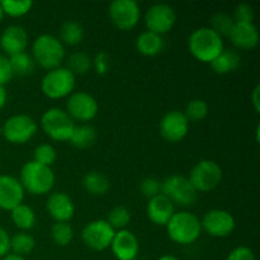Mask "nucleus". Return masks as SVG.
Here are the masks:
<instances>
[{
	"mask_svg": "<svg viewBox=\"0 0 260 260\" xmlns=\"http://www.w3.org/2000/svg\"><path fill=\"white\" fill-rule=\"evenodd\" d=\"M189 51L198 61L210 63L223 51V41L220 35L210 27L193 30L188 41Z\"/></svg>",
	"mask_w": 260,
	"mask_h": 260,
	"instance_id": "f257e3e1",
	"label": "nucleus"
},
{
	"mask_svg": "<svg viewBox=\"0 0 260 260\" xmlns=\"http://www.w3.org/2000/svg\"><path fill=\"white\" fill-rule=\"evenodd\" d=\"M19 182L23 189L30 194H47L55 185V173L50 167L30 160L22 167Z\"/></svg>",
	"mask_w": 260,
	"mask_h": 260,
	"instance_id": "f03ea898",
	"label": "nucleus"
},
{
	"mask_svg": "<svg viewBox=\"0 0 260 260\" xmlns=\"http://www.w3.org/2000/svg\"><path fill=\"white\" fill-rule=\"evenodd\" d=\"M32 57L36 63L50 71L60 68L65 58V47L57 37L52 35H41L32 45Z\"/></svg>",
	"mask_w": 260,
	"mask_h": 260,
	"instance_id": "7ed1b4c3",
	"label": "nucleus"
},
{
	"mask_svg": "<svg viewBox=\"0 0 260 260\" xmlns=\"http://www.w3.org/2000/svg\"><path fill=\"white\" fill-rule=\"evenodd\" d=\"M167 231L172 241L180 245H189L197 241L202 233L201 220L187 211L174 212L167 223Z\"/></svg>",
	"mask_w": 260,
	"mask_h": 260,
	"instance_id": "20e7f679",
	"label": "nucleus"
},
{
	"mask_svg": "<svg viewBox=\"0 0 260 260\" xmlns=\"http://www.w3.org/2000/svg\"><path fill=\"white\" fill-rule=\"evenodd\" d=\"M76 76L66 68H56L46 73L41 81V90L47 98L61 99L74 93Z\"/></svg>",
	"mask_w": 260,
	"mask_h": 260,
	"instance_id": "39448f33",
	"label": "nucleus"
},
{
	"mask_svg": "<svg viewBox=\"0 0 260 260\" xmlns=\"http://www.w3.org/2000/svg\"><path fill=\"white\" fill-rule=\"evenodd\" d=\"M41 127L50 139L55 141H69L75 129V122L60 108H50L41 117Z\"/></svg>",
	"mask_w": 260,
	"mask_h": 260,
	"instance_id": "423d86ee",
	"label": "nucleus"
},
{
	"mask_svg": "<svg viewBox=\"0 0 260 260\" xmlns=\"http://www.w3.org/2000/svg\"><path fill=\"white\" fill-rule=\"evenodd\" d=\"M222 168L213 160H201L189 173V182L197 192H210L222 182Z\"/></svg>",
	"mask_w": 260,
	"mask_h": 260,
	"instance_id": "0eeeda50",
	"label": "nucleus"
},
{
	"mask_svg": "<svg viewBox=\"0 0 260 260\" xmlns=\"http://www.w3.org/2000/svg\"><path fill=\"white\" fill-rule=\"evenodd\" d=\"M2 132L7 141L22 145L33 139L37 134V123L27 114H15L4 122Z\"/></svg>",
	"mask_w": 260,
	"mask_h": 260,
	"instance_id": "6e6552de",
	"label": "nucleus"
},
{
	"mask_svg": "<svg viewBox=\"0 0 260 260\" xmlns=\"http://www.w3.org/2000/svg\"><path fill=\"white\" fill-rule=\"evenodd\" d=\"M161 194L172 203L180 206H192L197 200V190L190 184L189 179L183 175H170L161 183Z\"/></svg>",
	"mask_w": 260,
	"mask_h": 260,
	"instance_id": "1a4fd4ad",
	"label": "nucleus"
},
{
	"mask_svg": "<svg viewBox=\"0 0 260 260\" xmlns=\"http://www.w3.org/2000/svg\"><path fill=\"white\" fill-rule=\"evenodd\" d=\"M109 18L118 29L129 30L140 20V7L135 0H113L109 4Z\"/></svg>",
	"mask_w": 260,
	"mask_h": 260,
	"instance_id": "9d476101",
	"label": "nucleus"
},
{
	"mask_svg": "<svg viewBox=\"0 0 260 260\" xmlns=\"http://www.w3.org/2000/svg\"><path fill=\"white\" fill-rule=\"evenodd\" d=\"M114 235H116V231L106 220L91 221L81 231V239L84 244L96 251L111 248Z\"/></svg>",
	"mask_w": 260,
	"mask_h": 260,
	"instance_id": "9b49d317",
	"label": "nucleus"
},
{
	"mask_svg": "<svg viewBox=\"0 0 260 260\" xmlns=\"http://www.w3.org/2000/svg\"><path fill=\"white\" fill-rule=\"evenodd\" d=\"M177 22V13L169 4H154L147 9L145 14V24L147 30L156 35H165L170 32Z\"/></svg>",
	"mask_w": 260,
	"mask_h": 260,
	"instance_id": "f8f14e48",
	"label": "nucleus"
},
{
	"mask_svg": "<svg viewBox=\"0 0 260 260\" xmlns=\"http://www.w3.org/2000/svg\"><path fill=\"white\" fill-rule=\"evenodd\" d=\"M66 113L71 117L74 122L91 121L98 114V102L93 95L85 91H74L69 95L66 103Z\"/></svg>",
	"mask_w": 260,
	"mask_h": 260,
	"instance_id": "ddd939ff",
	"label": "nucleus"
},
{
	"mask_svg": "<svg viewBox=\"0 0 260 260\" xmlns=\"http://www.w3.org/2000/svg\"><path fill=\"white\" fill-rule=\"evenodd\" d=\"M201 228L213 238H226L235 229V218L229 211L215 208L205 213L201 220Z\"/></svg>",
	"mask_w": 260,
	"mask_h": 260,
	"instance_id": "4468645a",
	"label": "nucleus"
},
{
	"mask_svg": "<svg viewBox=\"0 0 260 260\" xmlns=\"http://www.w3.org/2000/svg\"><path fill=\"white\" fill-rule=\"evenodd\" d=\"M188 129H189V121L185 117L184 112H168L159 123L160 135L168 142L182 141L187 136Z\"/></svg>",
	"mask_w": 260,
	"mask_h": 260,
	"instance_id": "2eb2a0df",
	"label": "nucleus"
},
{
	"mask_svg": "<svg viewBox=\"0 0 260 260\" xmlns=\"http://www.w3.org/2000/svg\"><path fill=\"white\" fill-rule=\"evenodd\" d=\"M24 189L19 179L12 175H0V208L4 211L14 210L23 203Z\"/></svg>",
	"mask_w": 260,
	"mask_h": 260,
	"instance_id": "dca6fc26",
	"label": "nucleus"
},
{
	"mask_svg": "<svg viewBox=\"0 0 260 260\" xmlns=\"http://www.w3.org/2000/svg\"><path fill=\"white\" fill-rule=\"evenodd\" d=\"M111 249L118 260H135L140 249L139 239L129 230L116 231Z\"/></svg>",
	"mask_w": 260,
	"mask_h": 260,
	"instance_id": "f3484780",
	"label": "nucleus"
},
{
	"mask_svg": "<svg viewBox=\"0 0 260 260\" xmlns=\"http://www.w3.org/2000/svg\"><path fill=\"white\" fill-rule=\"evenodd\" d=\"M27 46V30L20 25H9L3 30L2 36H0V47L9 56L24 52Z\"/></svg>",
	"mask_w": 260,
	"mask_h": 260,
	"instance_id": "a211bd4d",
	"label": "nucleus"
},
{
	"mask_svg": "<svg viewBox=\"0 0 260 260\" xmlns=\"http://www.w3.org/2000/svg\"><path fill=\"white\" fill-rule=\"evenodd\" d=\"M46 208L56 222H68L75 215V205L73 200L63 192H55L50 194Z\"/></svg>",
	"mask_w": 260,
	"mask_h": 260,
	"instance_id": "6ab92c4d",
	"label": "nucleus"
},
{
	"mask_svg": "<svg viewBox=\"0 0 260 260\" xmlns=\"http://www.w3.org/2000/svg\"><path fill=\"white\" fill-rule=\"evenodd\" d=\"M146 212L150 221L154 222L155 225L167 226V223L169 222L175 211L173 203L164 194L160 193V194L150 198L149 203H147Z\"/></svg>",
	"mask_w": 260,
	"mask_h": 260,
	"instance_id": "aec40b11",
	"label": "nucleus"
},
{
	"mask_svg": "<svg viewBox=\"0 0 260 260\" xmlns=\"http://www.w3.org/2000/svg\"><path fill=\"white\" fill-rule=\"evenodd\" d=\"M229 37L234 46L243 50H251L259 43L258 28L253 23H235Z\"/></svg>",
	"mask_w": 260,
	"mask_h": 260,
	"instance_id": "412c9836",
	"label": "nucleus"
},
{
	"mask_svg": "<svg viewBox=\"0 0 260 260\" xmlns=\"http://www.w3.org/2000/svg\"><path fill=\"white\" fill-rule=\"evenodd\" d=\"M136 48L144 56H156L164 48V40L160 35L144 30L136 38Z\"/></svg>",
	"mask_w": 260,
	"mask_h": 260,
	"instance_id": "4be33fe9",
	"label": "nucleus"
},
{
	"mask_svg": "<svg viewBox=\"0 0 260 260\" xmlns=\"http://www.w3.org/2000/svg\"><path fill=\"white\" fill-rule=\"evenodd\" d=\"M241 58L236 51L234 50H225L223 48L222 52L217 56L213 61H211L210 66L216 74L220 75H225V74L233 73L234 70L240 66Z\"/></svg>",
	"mask_w": 260,
	"mask_h": 260,
	"instance_id": "5701e85b",
	"label": "nucleus"
},
{
	"mask_svg": "<svg viewBox=\"0 0 260 260\" xmlns=\"http://www.w3.org/2000/svg\"><path fill=\"white\" fill-rule=\"evenodd\" d=\"M109 180L99 172H89L83 178L84 189L91 196H103L109 190Z\"/></svg>",
	"mask_w": 260,
	"mask_h": 260,
	"instance_id": "b1692460",
	"label": "nucleus"
},
{
	"mask_svg": "<svg viewBox=\"0 0 260 260\" xmlns=\"http://www.w3.org/2000/svg\"><path fill=\"white\" fill-rule=\"evenodd\" d=\"M84 40V28L75 20H66L60 27V41L62 45L78 46Z\"/></svg>",
	"mask_w": 260,
	"mask_h": 260,
	"instance_id": "393cba45",
	"label": "nucleus"
},
{
	"mask_svg": "<svg viewBox=\"0 0 260 260\" xmlns=\"http://www.w3.org/2000/svg\"><path fill=\"white\" fill-rule=\"evenodd\" d=\"M10 212H12L10 215H12V220L14 225L22 231H27L35 228L36 221H37L36 220V213L29 206L20 203L19 206H17Z\"/></svg>",
	"mask_w": 260,
	"mask_h": 260,
	"instance_id": "a878e982",
	"label": "nucleus"
},
{
	"mask_svg": "<svg viewBox=\"0 0 260 260\" xmlns=\"http://www.w3.org/2000/svg\"><path fill=\"white\" fill-rule=\"evenodd\" d=\"M69 141L74 147L88 149V147L93 146L94 142L96 141V131L89 124L75 126V129H74Z\"/></svg>",
	"mask_w": 260,
	"mask_h": 260,
	"instance_id": "bb28decb",
	"label": "nucleus"
},
{
	"mask_svg": "<svg viewBox=\"0 0 260 260\" xmlns=\"http://www.w3.org/2000/svg\"><path fill=\"white\" fill-rule=\"evenodd\" d=\"M9 65L12 69L13 75H19V76H27L35 71L36 62L33 60V57L28 53L22 52L18 53V55L10 56L9 58Z\"/></svg>",
	"mask_w": 260,
	"mask_h": 260,
	"instance_id": "cd10ccee",
	"label": "nucleus"
},
{
	"mask_svg": "<svg viewBox=\"0 0 260 260\" xmlns=\"http://www.w3.org/2000/svg\"><path fill=\"white\" fill-rule=\"evenodd\" d=\"M35 238L24 231H20V233L15 234L13 238H10V250L17 255H27L35 249Z\"/></svg>",
	"mask_w": 260,
	"mask_h": 260,
	"instance_id": "c85d7f7f",
	"label": "nucleus"
},
{
	"mask_svg": "<svg viewBox=\"0 0 260 260\" xmlns=\"http://www.w3.org/2000/svg\"><path fill=\"white\" fill-rule=\"evenodd\" d=\"M74 75H83L91 69V57L85 52H74L68 58V68Z\"/></svg>",
	"mask_w": 260,
	"mask_h": 260,
	"instance_id": "c756f323",
	"label": "nucleus"
},
{
	"mask_svg": "<svg viewBox=\"0 0 260 260\" xmlns=\"http://www.w3.org/2000/svg\"><path fill=\"white\" fill-rule=\"evenodd\" d=\"M106 221L111 225V228L114 231L126 230V226L131 221V213L123 206H117V207L112 208L109 211L108 218Z\"/></svg>",
	"mask_w": 260,
	"mask_h": 260,
	"instance_id": "7c9ffc66",
	"label": "nucleus"
},
{
	"mask_svg": "<svg viewBox=\"0 0 260 260\" xmlns=\"http://www.w3.org/2000/svg\"><path fill=\"white\" fill-rule=\"evenodd\" d=\"M51 238L58 246H68L74 239V230L68 222H55L51 228Z\"/></svg>",
	"mask_w": 260,
	"mask_h": 260,
	"instance_id": "2f4dec72",
	"label": "nucleus"
},
{
	"mask_svg": "<svg viewBox=\"0 0 260 260\" xmlns=\"http://www.w3.org/2000/svg\"><path fill=\"white\" fill-rule=\"evenodd\" d=\"M4 14L13 18H19L27 14L33 7V2L30 0H20V2H13V0H2L0 2Z\"/></svg>",
	"mask_w": 260,
	"mask_h": 260,
	"instance_id": "473e14b6",
	"label": "nucleus"
},
{
	"mask_svg": "<svg viewBox=\"0 0 260 260\" xmlns=\"http://www.w3.org/2000/svg\"><path fill=\"white\" fill-rule=\"evenodd\" d=\"M188 121L200 122L205 119L208 114V104L203 99H192L187 104L184 112Z\"/></svg>",
	"mask_w": 260,
	"mask_h": 260,
	"instance_id": "72a5a7b5",
	"label": "nucleus"
},
{
	"mask_svg": "<svg viewBox=\"0 0 260 260\" xmlns=\"http://www.w3.org/2000/svg\"><path fill=\"white\" fill-rule=\"evenodd\" d=\"M235 22H234L233 17L228 14H223V13H217L212 17L211 19V29L215 30L217 35L222 36H230L231 30H233Z\"/></svg>",
	"mask_w": 260,
	"mask_h": 260,
	"instance_id": "f704fd0d",
	"label": "nucleus"
},
{
	"mask_svg": "<svg viewBox=\"0 0 260 260\" xmlns=\"http://www.w3.org/2000/svg\"><path fill=\"white\" fill-rule=\"evenodd\" d=\"M57 157V152H56L55 147L50 144H41L33 151V160L38 164L46 165L50 167L56 161Z\"/></svg>",
	"mask_w": 260,
	"mask_h": 260,
	"instance_id": "c9c22d12",
	"label": "nucleus"
},
{
	"mask_svg": "<svg viewBox=\"0 0 260 260\" xmlns=\"http://www.w3.org/2000/svg\"><path fill=\"white\" fill-rule=\"evenodd\" d=\"M140 190H141V193L145 197L150 200V198L160 194V192H161V183L157 179H155V178H146L140 184Z\"/></svg>",
	"mask_w": 260,
	"mask_h": 260,
	"instance_id": "e433bc0d",
	"label": "nucleus"
},
{
	"mask_svg": "<svg viewBox=\"0 0 260 260\" xmlns=\"http://www.w3.org/2000/svg\"><path fill=\"white\" fill-rule=\"evenodd\" d=\"M109 65H111V61L106 51H101L94 56V58H91V68H94L98 75H104L108 73Z\"/></svg>",
	"mask_w": 260,
	"mask_h": 260,
	"instance_id": "4c0bfd02",
	"label": "nucleus"
},
{
	"mask_svg": "<svg viewBox=\"0 0 260 260\" xmlns=\"http://www.w3.org/2000/svg\"><path fill=\"white\" fill-rule=\"evenodd\" d=\"M235 23H253L254 10L249 4H240L235 8L233 17Z\"/></svg>",
	"mask_w": 260,
	"mask_h": 260,
	"instance_id": "58836bf2",
	"label": "nucleus"
},
{
	"mask_svg": "<svg viewBox=\"0 0 260 260\" xmlns=\"http://www.w3.org/2000/svg\"><path fill=\"white\" fill-rule=\"evenodd\" d=\"M226 260H255V255L248 246H238L229 254Z\"/></svg>",
	"mask_w": 260,
	"mask_h": 260,
	"instance_id": "ea45409f",
	"label": "nucleus"
},
{
	"mask_svg": "<svg viewBox=\"0 0 260 260\" xmlns=\"http://www.w3.org/2000/svg\"><path fill=\"white\" fill-rule=\"evenodd\" d=\"M12 76L13 73L9 65V60L4 55L0 53V85L4 86L5 84L9 83Z\"/></svg>",
	"mask_w": 260,
	"mask_h": 260,
	"instance_id": "a19ab883",
	"label": "nucleus"
},
{
	"mask_svg": "<svg viewBox=\"0 0 260 260\" xmlns=\"http://www.w3.org/2000/svg\"><path fill=\"white\" fill-rule=\"evenodd\" d=\"M10 251V236L7 231L0 228V258H4Z\"/></svg>",
	"mask_w": 260,
	"mask_h": 260,
	"instance_id": "79ce46f5",
	"label": "nucleus"
},
{
	"mask_svg": "<svg viewBox=\"0 0 260 260\" xmlns=\"http://www.w3.org/2000/svg\"><path fill=\"white\" fill-rule=\"evenodd\" d=\"M259 93H260V86L256 85L255 89L253 91V95H251V101H253L254 108L256 112L260 111V103H259Z\"/></svg>",
	"mask_w": 260,
	"mask_h": 260,
	"instance_id": "37998d69",
	"label": "nucleus"
},
{
	"mask_svg": "<svg viewBox=\"0 0 260 260\" xmlns=\"http://www.w3.org/2000/svg\"><path fill=\"white\" fill-rule=\"evenodd\" d=\"M7 99H8L7 90H5L4 86L0 85V109L5 106V103H7Z\"/></svg>",
	"mask_w": 260,
	"mask_h": 260,
	"instance_id": "c03bdc74",
	"label": "nucleus"
},
{
	"mask_svg": "<svg viewBox=\"0 0 260 260\" xmlns=\"http://www.w3.org/2000/svg\"><path fill=\"white\" fill-rule=\"evenodd\" d=\"M3 260H25V259L23 258V256L17 255V254H14V253H9V254H7L4 258H3Z\"/></svg>",
	"mask_w": 260,
	"mask_h": 260,
	"instance_id": "a18cd8bd",
	"label": "nucleus"
},
{
	"mask_svg": "<svg viewBox=\"0 0 260 260\" xmlns=\"http://www.w3.org/2000/svg\"><path fill=\"white\" fill-rule=\"evenodd\" d=\"M157 260H180V259L177 258V256H174V255H162L161 258H159Z\"/></svg>",
	"mask_w": 260,
	"mask_h": 260,
	"instance_id": "49530a36",
	"label": "nucleus"
},
{
	"mask_svg": "<svg viewBox=\"0 0 260 260\" xmlns=\"http://www.w3.org/2000/svg\"><path fill=\"white\" fill-rule=\"evenodd\" d=\"M3 18H4V12H3L2 7H0V22H2V20H3Z\"/></svg>",
	"mask_w": 260,
	"mask_h": 260,
	"instance_id": "de8ad7c7",
	"label": "nucleus"
}]
</instances>
